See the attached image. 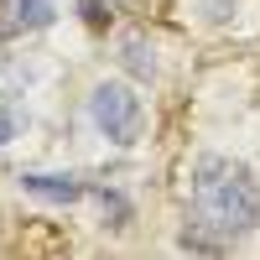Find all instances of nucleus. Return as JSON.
Returning a JSON list of instances; mask_svg holds the SVG:
<instances>
[{
	"label": "nucleus",
	"mask_w": 260,
	"mask_h": 260,
	"mask_svg": "<svg viewBox=\"0 0 260 260\" xmlns=\"http://www.w3.org/2000/svg\"><path fill=\"white\" fill-rule=\"evenodd\" d=\"M187 245L192 250H219L229 240H245L260 224V182L250 177L245 161L203 156L192 167V208H187Z\"/></svg>",
	"instance_id": "nucleus-1"
},
{
	"label": "nucleus",
	"mask_w": 260,
	"mask_h": 260,
	"mask_svg": "<svg viewBox=\"0 0 260 260\" xmlns=\"http://www.w3.org/2000/svg\"><path fill=\"white\" fill-rule=\"evenodd\" d=\"M89 115H94V125H99L115 146H136L141 130H146V104H141L136 89H130V83H120V78L94 83V94H89Z\"/></svg>",
	"instance_id": "nucleus-2"
},
{
	"label": "nucleus",
	"mask_w": 260,
	"mask_h": 260,
	"mask_svg": "<svg viewBox=\"0 0 260 260\" xmlns=\"http://www.w3.org/2000/svg\"><path fill=\"white\" fill-rule=\"evenodd\" d=\"M21 187L37 192V198H52V203H78L83 192H89L78 177H68V172H26V177H21Z\"/></svg>",
	"instance_id": "nucleus-3"
},
{
	"label": "nucleus",
	"mask_w": 260,
	"mask_h": 260,
	"mask_svg": "<svg viewBox=\"0 0 260 260\" xmlns=\"http://www.w3.org/2000/svg\"><path fill=\"white\" fill-rule=\"evenodd\" d=\"M6 16H11V31H42L52 26L57 6L52 0H6Z\"/></svg>",
	"instance_id": "nucleus-4"
},
{
	"label": "nucleus",
	"mask_w": 260,
	"mask_h": 260,
	"mask_svg": "<svg viewBox=\"0 0 260 260\" xmlns=\"http://www.w3.org/2000/svg\"><path fill=\"white\" fill-rule=\"evenodd\" d=\"M125 68L136 73V78H151V73H156V57L146 52V42H141V37H130V42H125Z\"/></svg>",
	"instance_id": "nucleus-5"
},
{
	"label": "nucleus",
	"mask_w": 260,
	"mask_h": 260,
	"mask_svg": "<svg viewBox=\"0 0 260 260\" xmlns=\"http://www.w3.org/2000/svg\"><path fill=\"white\" fill-rule=\"evenodd\" d=\"M16 125H21V115H16V110H0V146L16 136Z\"/></svg>",
	"instance_id": "nucleus-6"
}]
</instances>
